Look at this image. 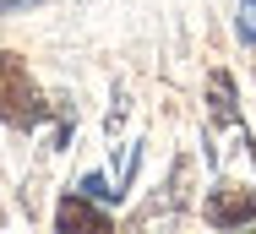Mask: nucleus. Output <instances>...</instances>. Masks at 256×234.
<instances>
[{
  "label": "nucleus",
  "mask_w": 256,
  "mask_h": 234,
  "mask_svg": "<svg viewBox=\"0 0 256 234\" xmlns=\"http://www.w3.org/2000/svg\"><path fill=\"white\" fill-rule=\"evenodd\" d=\"M54 224H60V229H109V212L88 207L82 196H66V202L54 207Z\"/></svg>",
  "instance_id": "obj_3"
},
{
  "label": "nucleus",
  "mask_w": 256,
  "mask_h": 234,
  "mask_svg": "<svg viewBox=\"0 0 256 234\" xmlns=\"http://www.w3.org/2000/svg\"><path fill=\"white\" fill-rule=\"evenodd\" d=\"M202 218L212 229H234V224H251L256 218V190L251 186H218L202 202Z\"/></svg>",
  "instance_id": "obj_2"
},
{
  "label": "nucleus",
  "mask_w": 256,
  "mask_h": 234,
  "mask_svg": "<svg viewBox=\"0 0 256 234\" xmlns=\"http://www.w3.org/2000/svg\"><path fill=\"white\" fill-rule=\"evenodd\" d=\"M82 196H93V202H120V190H109L104 174H82Z\"/></svg>",
  "instance_id": "obj_4"
},
{
  "label": "nucleus",
  "mask_w": 256,
  "mask_h": 234,
  "mask_svg": "<svg viewBox=\"0 0 256 234\" xmlns=\"http://www.w3.org/2000/svg\"><path fill=\"white\" fill-rule=\"evenodd\" d=\"M240 38L256 44V0H240Z\"/></svg>",
  "instance_id": "obj_5"
},
{
  "label": "nucleus",
  "mask_w": 256,
  "mask_h": 234,
  "mask_svg": "<svg viewBox=\"0 0 256 234\" xmlns=\"http://www.w3.org/2000/svg\"><path fill=\"white\" fill-rule=\"evenodd\" d=\"M0 120L6 126H38L44 120V98L33 88L22 54H11V49H0Z\"/></svg>",
  "instance_id": "obj_1"
}]
</instances>
